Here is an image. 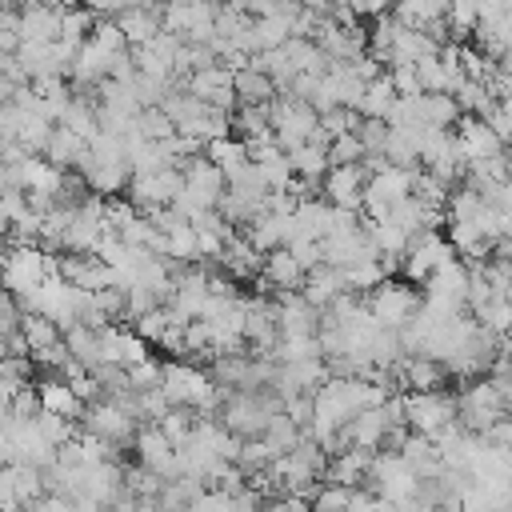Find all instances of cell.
Returning <instances> with one entry per match:
<instances>
[{
	"mask_svg": "<svg viewBox=\"0 0 512 512\" xmlns=\"http://www.w3.org/2000/svg\"><path fill=\"white\" fill-rule=\"evenodd\" d=\"M364 304H368V312H372V320H376L380 328L400 332V328L420 312L424 296H420L408 280H384L376 292H368V296H364Z\"/></svg>",
	"mask_w": 512,
	"mask_h": 512,
	"instance_id": "5b68a950",
	"label": "cell"
},
{
	"mask_svg": "<svg viewBox=\"0 0 512 512\" xmlns=\"http://www.w3.org/2000/svg\"><path fill=\"white\" fill-rule=\"evenodd\" d=\"M448 260H456V252L444 240V232H416L408 240V252L400 260V272H404L408 284H428Z\"/></svg>",
	"mask_w": 512,
	"mask_h": 512,
	"instance_id": "52a82bcc",
	"label": "cell"
},
{
	"mask_svg": "<svg viewBox=\"0 0 512 512\" xmlns=\"http://www.w3.org/2000/svg\"><path fill=\"white\" fill-rule=\"evenodd\" d=\"M288 164H292V176L296 180H304V184H324V176H328V152L324 148H316V144H300V148H292L288 152Z\"/></svg>",
	"mask_w": 512,
	"mask_h": 512,
	"instance_id": "cb8c5ba5",
	"label": "cell"
},
{
	"mask_svg": "<svg viewBox=\"0 0 512 512\" xmlns=\"http://www.w3.org/2000/svg\"><path fill=\"white\" fill-rule=\"evenodd\" d=\"M136 512H160V508H156V500H140Z\"/></svg>",
	"mask_w": 512,
	"mask_h": 512,
	"instance_id": "b9f144b4",
	"label": "cell"
},
{
	"mask_svg": "<svg viewBox=\"0 0 512 512\" xmlns=\"http://www.w3.org/2000/svg\"><path fill=\"white\" fill-rule=\"evenodd\" d=\"M176 324H184L172 308H156V312H148V316H140L136 324H132V332L144 340V344H164V336L176 328Z\"/></svg>",
	"mask_w": 512,
	"mask_h": 512,
	"instance_id": "f1b7e54d",
	"label": "cell"
},
{
	"mask_svg": "<svg viewBox=\"0 0 512 512\" xmlns=\"http://www.w3.org/2000/svg\"><path fill=\"white\" fill-rule=\"evenodd\" d=\"M124 372H128V388H132V392H140V396H144V392H156V388H160V380H164V364H160V360H152V356H148V360H140V364H132V368H124Z\"/></svg>",
	"mask_w": 512,
	"mask_h": 512,
	"instance_id": "d6a6232c",
	"label": "cell"
},
{
	"mask_svg": "<svg viewBox=\"0 0 512 512\" xmlns=\"http://www.w3.org/2000/svg\"><path fill=\"white\" fill-rule=\"evenodd\" d=\"M456 132V144H460V156L464 164H480V160H492V156H504V140L476 116H460V124L452 128Z\"/></svg>",
	"mask_w": 512,
	"mask_h": 512,
	"instance_id": "5bb4252c",
	"label": "cell"
},
{
	"mask_svg": "<svg viewBox=\"0 0 512 512\" xmlns=\"http://www.w3.org/2000/svg\"><path fill=\"white\" fill-rule=\"evenodd\" d=\"M196 424H200V412H192V408H168V412L156 420V428H160L176 448L196 432Z\"/></svg>",
	"mask_w": 512,
	"mask_h": 512,
	"instance_id": "4dcf8cb0",
	"label": "cell"
},
{
	"mask_svg": "<svg viewBox=\"0 0 512 512\" xmlns=\"http://www.w3.org/2000/svg\"><path fill=\"white\" fill-rule=\"evenodd\" d=\"M268 116H272V136H276V144H280L284 152L308 144L312 132H316V124H320V116H316L304 100H292V96H276V100L268 104Z\"/></svg>",
	"mask_w": 512,
	"mask_h": 512,
	"instance_id": "9c48e42d",
	"label": "cell"
},
{
	"mask_svg": "<svg viewBox=\"0 0 512 512\" xmlns=\"http://www.w3.org/2000/svg\"><path fill=\"white\" fill-rule=\"evenodd\" d=\"M364 160V144L356 136H336L328 144V164L332 168H344V164H360Z\"/></svg>",
	"mask_w": 512,
	"mask_h": 512,
	"instance_id": "e575fe53",
	"label": "cell"
},
{
	"mask_svg": "<svg viewBox=\"0 0 512 512\" xmlns=\"http://www.w3.org/2000/svg\"><path fill=\"white\" fill-rule=\"evenodd\" d=\"M20 172H24V192H48V196H56V188H60V180H64V172L52 168V164L40 160V156H28V160L20 164Z\"/></svg>",
	"mask_w": 512,
	"mask_h": 512,
	"instance_id": "83f0119b",
	"label": "cell"
},
{
	"mask_svg": "<svg viewBox=\"0 0 512 512\" xmlns=\"http://www.w3.org/2000/svg\"><path fill=\"white\" fill-rule=\"evenodd\" d=\"M136 464L156 472L164 484L168 480H180V460H176V444L156 428V424H144L140 436H136Z\"/></svg>",
	"mask_w": 512,
	"mask_h": 512,
	"instance_id": "7c38bea8",
	"label": "cell"
},
{
	"mask_svg": "<svg viewBox=\"0 0 512 512\" xmlns=\"http://www.w3.org/2000/svg\"><path fill=\"white\" fill-rule=\"evenodd\" d=\"M348 288H344V272L340 268H332V264H320V268H312L308 272V280H304V288H300V296L312 304V308H332V300L336 296H344Z\"/></svg>",
	"mask_w": 512,
	"mask_h": 512,
	"instance_id": "44dd1931",
	"label": "cell"
},
{
	"mask_svg": "<svg viewBox=\"0 0 512 512\" xmlns=\"http://www.w3.org/2000/svg\"><path fill=\"white\" fill-rule=\"evenodd\" d=\"M288 252L296 256V264H300L304 272H312V268L324 264V244H320V240H292Z\"/></svg>",
	"mask_w": 512,
	"mask_h": 512,
	"instance_id": "74e56055",
	"label": "cell"
},
{
	"mask_svg": "<svg viewBox=\"0 0 512 512\" xmlns=\"http://www.w3.org/2000/svg\"><path fill=\"white\" fill-rule=\"evenodd\" d=\"M0 288H4V264H0Z\"/></svg>",
	"mask_w": 512,
	"mask_h": 512,
	"instance_id": "7bdbcfd3",
	"label": "cell"
},
{
	"mask_svg": "<svg viewBox=\"0 0 512 512\" xmlns=\"http://www.w3.org/2000/svg\"><path fill=\"white\" fill-rule=\"evenodd\" d=\"M20 336L28 340L32 352H44V348H52V344L64 340V332H60L48 316H24V320H20Z\"/></svg>",
	"mask_w": 512,
	"mask_h": 512,
	"instance_id": "f546056e",
	"label": "cell"
},
{
	"mask_svg": "<svg viewBox=\"0 0 512 512\" xmlns=\"http://www.w3.org/2000/svg\"><path fill=\"white\" fill-rule=\"evenodd\" d=\"M348 512H384V500H380V496H372V492H364V488H356V492H352Z\"/></svg>",
	"mask_w": 512,
	"mask_h": 512,
	"instance_id": "ab89813d",
	"label": "cell"
},
{
	"mask_svg": "<svg viewBox=\"0 0 512 512\" xmlns=\"http://www.w3.org/2000/svg\"><path fill=\"white\" fill-rule=\"evenodd\" d=\"M348 504H352V492H348V488H336V484H324V488L308 500L312 512H348Z\"/></svg>",
	"mask_w": 512,
	"mask_h": 512,
	"instance_id": "d590c367",
	"label": "cell"
},
{
	"mask_svg": "<svg viewBox=\"0 0 512 512\" xmlns=\"http://www.w3.org/2000/svg\"><path fill=\"white\" fill-rule=\"evenodd\" d=\"M404 420L416 436L436 440L456 424V392H404Z\"/></svg>",
	"mask_w": 512,
	"mask_h": 512,
	"instance_id": "3957f363",
	"label": "cell"
},
{
	"mask_svg": "<svg viewBox=\"0 0 512 512\" xmlns=\"http://www.w3.org/2000/svg\"><path fill=\"white\" fill-rule=\"evenodd\" d=\"M424 308L436 316H464L468 308V264L456 256L424 284Z\"/></svg>",
	"mask_w": 512,
	"mask_h": 512,
	"instance_id": "8992f818",
	"label": "cell"
},
{
	"mask_svg": "<svg viewBox=\"0 0 512 512\" xmlns=\"http://www.w3.org/2000/svg\"><path fill=\"white\" fill-rule=\"evenodd\" d=\"M232 80H236L232 68L212 64V68H204V72L184 76L180 84H184V92H192V96L204 100L208 108H216V112H236V88H232Z\"/></svg>",
	"mask_w": 512,
	"mask_h": 512,
	"instance_id": "8fae6325",
	"label": "cell"
},
{
	"mask_svg": "<svg viewBox=\"0 0 512 512\" xmlns=\"http://www.w3.org/2000/svg\"><path fill=\"white\" fill-rule=\"evenodd\" d=\"M64 344H68L72 360H76L84 372H96V368L104 364V352H100V332H96V328L76 324V328H68V332H64Z\"/></svg>",
	"mask_w": 512,
	"mask_h": 512,
	"instance_id": "d4e9b609",
	"label": "cell"
},
{
	"mask_svg": "<svg viewBox=\"0 0 512 512\" xmlns=\"http://www.w3.org/2000/svg\"><path fill=\"white\" fill-rule=\"evenodd\" d=\"M12 416H20V420H36V416H40V392H36L32 384H24V388L12 396Z\"/></svg>",
	"mask_w": 512,
	"mask_h": 512,
	"instance_id": "f35d334b",
	"label": "cell"
},
{
	"mask_svg": "<svg viewBox=\"0 0 512 512\" xmlns=\"http://www.w3.org/2000/svg\"><path fill=\"white\" fill-rule=\"evenodd\" d=\"M396 376H400V384H404L408 392H440V388L448 384L444 364H436V360H428V356H404L400 368H396Z\"/></svg>",
	"mask_w": 512,
	"mask_h": 512,
	"instance_id": "d6986e66",
	"label": "cell"
},
{
	"mask_svg": "<svg viewBox=\"0 0 512 512\" xmlns=\"http://www.w3.org/2000/svg\"><path fill=\"white\" fill-rule=\"evenodd\" d=\"M508 416L504 400L496 396L492 380H468L460 392H456V424L468 432V436H484L492 424H500Z\"/></svg>",
	"mask_w": 512,
	"mask_h": 512,
	"instance_id": "7a4b0ae2",
	"label": "cell"
},
{
	"mask_svg": "<svg viewBox=\"0 0 512 512\" xmlns=\"http://www.w3.org/2000/svg\"><path fill=\"white\" fill-rule=\"evenodd\" d=\"M396 100H400V96H396V88H392V76L384 72L380 80H372V84L364 88V100H360L356 112H360L364 120H384V124H388V112L396 108Z\"/></svg>",
	"mask_w": 512,
	"mask_h": 512,
	"instance_id": "484cf974",
	"label": "cell"
},
{
	"mask_svg": "<svg viewBox=\"0 0 512 512\" xmlns=\"http://www.w3.org/2000/svg\"><path fill=\"white\" fill-rule=\"evenodd\" d=\"M36 392H40V412H52V416H64V420L80 424L84 404H80V396L72 392L68 380H60V376H44V380L36 384Z\"/></svg>",
	"mask_w": 512,
	"mask_h": 512,
	"instance_id": "ac0fdd59",
	"label": "cell"
},
{
	"mask_svg": "<svg viewBox=\"0 0 512 512\" xmlns=\"http://www.w3.org/2000/svg\"><path fill=\"white\" fill-rule=\"evenodd\" d=\"M8 236H12V220H8V212L0 204V240H8Z\"/></svg>",
	"mask_w": 512,
	"mask_h": 512,
	"instance_id": "60d3db41",
	"label": "cell"
},
{
	"mask_svg": "<svg viewBox=\"0 0 512 512\" xmlns=\"http://www.w3.org/2000/svg\"><path fill=\"white\" fill-rule=\"evenodd\" d=\"M116 28L124 32L128 48H144L164 32V8L152 4H124V12L116 16Z\"/></svg>",
	"mask_w": 512,
	"mask_h": 512,
	"instance_id": "9a60e30c",
	"label": "cell"
},
{
	"mask_svg": "<svg viewBox=\"0 0 512 512\" xmlns=\"http://www.w3.org/2000/svg\"><path fill=\"white\" fill-rule=\"evenodd\" d=\"M136 128H140L144 140H172V136H176V124L168 120L164 108H144V112L136 116Z\"/></svg>",
	"mask_w": 512,
	"mask_h": 512,
	"instance_id": "836d02e7",
	"label": "cell"
},
{
	"mask_svg": "<svg viewBox=\"0 0 512 512\" xmlns=\"http://www.w3.org/2000/svg\"><path fill=\"white\" fill-rule=\"evenodd\" d=\"M276 412H284V400L272 388L268 392H224V404H220L216 420L236 440H260Z\"/></svg>",
	"mask_w": 512,
	"mask_h": 512,
	"instance_id": "6da1fadb",
	"label": "cell"
},
{
	"mask_svg": "<svg viewBox=\"0 0 512 512\" xmlns=\"http://www.w3.org/2000/svg\"><path fill=\"white\" fill-rule=\"evenodd\" d=\"M308 280V272L296 264V256L288 248H276L264 256V268H260V284L276 288V292H300Z\"/></svg>",
	"mask_w": 512,
	"mask_h": 512,
	"instance_id": "e0dca14e",
	"label": "cell"
},
{
	"mask_svg": "<svg viewBox=\"0 0 512 512\" xmlns=\"http://www.w3.org/2000/svg\"><path fill=\"white\" fill-rule=\"evenodd\" d=\"M368 472H372V452H364V448H344V452H336V456L328 460L324 484H336V488L356 492V488L368 484Z\"/></svg>",
	"mask_w": 512,
	"mask_h": 512,
	"instance_id": "2e32d148",
	"label": "cell"
},
{
	"mask_svg": "<svg viewBox=\"0 0 512 512\" xmlns=\"http://www.w3.org/2000/svg\"><path fill=\"white\" fill-rule=\"evenodd\" d=\"M204 156L224 172V180H232L236 172H244L252 160H248V148L236 140V136H228V140H212L208 148H204Z\"/></svg>",
	"mask_w": 512,
	"mask_h": 512,
	"instance_id": "4316f807",
	"label": "cell"
},
{
	"mask_svg": "<svg viewBox=\"0 0 512 512\" xmlns=\"http://www.w3.org/2000/svg\"><path fill=\"white\" fill-rule=\"evenodd\" d=\"M60 40V8L28 4L20 8V44H52Z\"/></svg>",
	"mask_w": 512,
	"mask_h": 512,
	"instance_id": "ffe728a7",
	"label": "cell"
},
{
	"mask_svg": "<svg viewBox=\"0 0 512 512\" xmlns=\"http://www.w3.org/2000/svg\"><path fill=\"white\" fill-rule=\"evenodd\" d=\"M184 188V172L180 168H164V172H144V176H132L128 184V204L136 212H156V208H172V200L180 196Z\"/></svg>",
	"mask_w": 512,
	"mask_h": 512,
	"instance_id": "30bf717a",
	"label": "cell"
},
{
	"mask_svg": "<svg viewBox=\"0 0 512 512\" xmlns=\"http://www.w3.org/2000/svg\"><path fill=\"white\" fill-rule=\"evenodd\" d=\"M0 264H4V292H12L16 300L32 296L52 276L48 272V252L36 248V244H8L0 252Z\"/></svg>",
	"mask_w": 512,
	"mask_h": 512,
	"instance_id": "277c9868",
	"label": "cell"
},
{
	"mask_svg": "<svg viewBox=\"0 0 512 512\" xmlns=\"http://www.w3.org/2000/svg\"><path fill=\"white\" fill-rule=\"evenodd\" d=\"M232 88H236V104H252V108H268L280 96V88L264 72H256V68H240Z\"/></svg>",
	"mask_w": 512,
	"mask_h": 512,
	"instance_id": "7402d4cb",
	"label": "cell"
},
{
	"mask_svg": "<svg viewBox=\"0 0 512 512\" xmlns=\"http://www.w3.org/2000/svg\"><path fill=\"white\" fill-rule=\"evenodd\" d=\"M368 180H372V176L364 172V164H344V168H328V176H324L320 192H324V200H328L332 208L356 212V208H360V200H364Z\"/></svg>",
	"mask_w": 512,
	"mask_h": 512,
	"instance_id": "4fadbf2b",
	"label": "cell"
},
{
	"mask_svg": "<svg viewBox=\"0 0 512 512\" xmlns=\"http://www.w3.org/2000/svg\"><path fill=\"white\" fill-rule=\"evenodd\" d=\"M388 124L384 120H364L360 124V132H356V140L364 144V156H384V144H388Z\"/></svg>",
	"mask_w": 512,
	"mask_h": 512,
	"instance_id": "8d00e7d4",
	"label": "cell"
},
{
	"mask_svg": "<svg viewBox=\"0 0 512 512\" xmlns=\"http://www.w3.org/2000/svg\"><path fill=\"white\" fill-rule=\"evenodd\" d=\"M76 428H80V432H92L96 440H104V444L116 448V452H120V448H136V436H140V424H136L128 412H120L112 400L88 404Z\"/></svg>",
	"mask_w": 512,
	"mask_h": 512,
	"instance_id": "ba28073f",
	"label": "cell"
},
{
	"mask_svg": "<svg viewBox=\"0 0 512 512\" xmlns=\"http://www.w3.org/2000/svg\"><path fill=\"white\" fill-rule=\"evenodd\" d=\"M264 440L284 456V452H292L300 440H304V428L300 424H292L288 420V412H276L272 420H268V432H264Z\"/></svg>",
	"mask_w": 512,
	"mask_h": 512,
	"instance_id": "1f68e13d",
	"label": "cell"
},
{
	"mask_svg": "<svg viewBox=\"0 0 512 512\" xmlns=\"http://www.w3.org/2000/svg\"><path fill=\"white\" fill-rule=\"evenodd\" d=\"M84 152H88V144H84L76 132L56 128L52 140H48V148H44V160H48L52 168H60V172H76L80 160H84Z\"/></svg>",
	"mask_w": 512,
	"mask_h": 512,
	"instance_id": "603a6c76",
	"label": "cell"
}]
</instances>
